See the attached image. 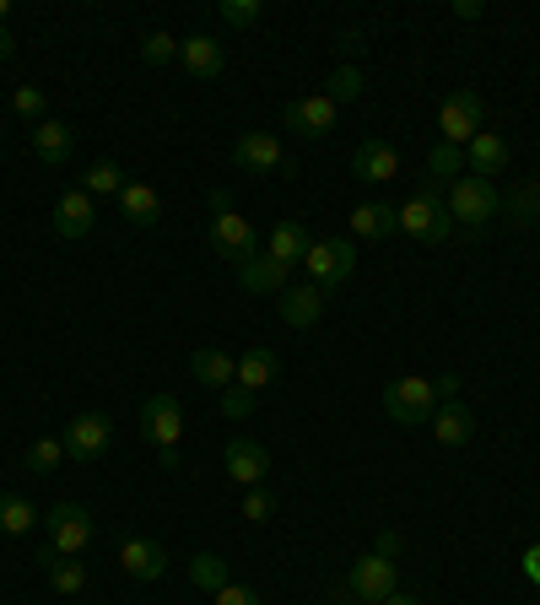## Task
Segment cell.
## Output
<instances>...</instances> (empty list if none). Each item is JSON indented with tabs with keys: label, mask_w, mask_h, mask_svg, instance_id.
<instances>
[{
	"label": "cell",
	"mask_w": 540,
	"mask_h": 605,
	"mask_svg": "<svg viewBox=\"0 0 540 605\" xmlns=\"http://www.w3.org/2000/svg\"><path fill=\"white\" fill-rule=\"evenodd\" d=\"M211 250L222 254L227 265H244V259H254L260 254V233L248 227V216H239L233 211V195L227 190H211Z\"/></svg>",
	"instance_id": "obj_1"
},
{
	"label": "cell",
	"mask_w": 540,
	"mask_h": 605,
	"mask_svg": "<svg viewBox=\"0 0 540 605\" xmlns=\"http://www.w3.org/2000/svg\"><path fill=\"white\" fill-rule=\"evenodd\" d=\"M400 233H411L416 244H443L448 233H454V216H448V201H443V190L427 179L411 201L400 205Z\"/></svg>",
	"instance_id": "obj_2"
},
{
	"label": "cell",
	"mask_w": 540,
	"mask_h": 605,
	"mask_svg": "<svg viewBox=\"0 0 540 605\" xmlns=\"http://www.w3.org/2000/svg\"><path fill=\"white\" fill-rule=\"evenodd\" d=\"M384 411H390L394 422H405V427L433 422V411H438V390H433V379H416V373L394 379L390 390H384Z\"/></svg>",
	"instance_id": "obj_3"
},
{
	"label": "cell",
	"mask_w": 540,
	"mask_h": 605,
	"mask_svg": "<svg viewBox=\"0 0 540 605\" xmlns=\"http://www.w3.org/2000/svg\"><path fill=\"white\" fill-rule=\"evenodd\" d=\"M44 530H50V546L60 556H82L93 546V535H98V524H93V513L82 503H54L50 519H44Z\"/></svg>",
	"instance_id": "obj_4"
},
{
	"label": "cell",
	"mask_w": 540,
	"mask_h": 605,
	"mask_svg": "<svg viewBox=\"0 0 540 605\" xmlns=\"http://www.w3.org/2000/svg\"><path fill=\"white\" fill-rule=\"evenodd\" d=\"M303 265H308L314 287L330 293V287H341L346 276L357 270V244H351V238H319V244H308Z\"/></svg>",
	"instance_id": "obj_5"
},
{
	"label": "cell",
	"mask_w": 540,
	"mask_h": 605,
	"mask_svg": "<svg viewBox=\"0 0 540 605\" xmlns=\"http://www.w3.org/2000/svg\"><path fill=\"white\" fill-rule=\"evenodd\" d=\"M438 130L448 147H465V141H476L481 130H487V119H481V98H476V87H459V93H448L438 108Z\"/></svg>",
	"instance_id": "obj_6"
},
{
	"label": "cell",
	"mask_w": 540,
	"mask_h": 605,
	"mask_svg": "<svg viewBox=\"0 0 540 605\" xmlns=\"http://www.w3.org/2000/svg\"><path fill=\"white\" fill-rule=\"evenodd\" d=\"M497 211V190L491 179H476V173H459L448 184V216L465 222V227H487V216Z\"/></svg>",
	"instance_id": "obj_7"
},
{
	"label": "cell",
	"mask_w": 540,
	"mask_h": 605,
	"mask_svg": "<svg viewBox=\"0 0 540 605\" xmlns=\"http://www.w3.org/2000/svg\"><path fill=\"white\" fill-rule=\"evenodd\" d=\"M351 590H357V601L368 605H384L400 590V567H394V556H357V567H351Z\"/></svg>",
	"instance_id": "obj_8"
},
{
	"label": "cell",
	"mask_w": 540,
	"mask_h": 605,
	"mask_svg": "<svg viewBox=\"0 0 540 605\" xmlns=\"http://www.w3.org/2000/svg\"><path fill=\"white\" fill-rule=\"evenodd\" d=\"M108 438H114L108 416L87 411V416H76V422L65 427V459H82V465H93V459L108 449Z\"/></svg>",
	"instance_id": "obj_9"
},
{
	"label": "cell",
	"mask_w": 540,
	"mask_h": 605,
	"mask_svg": "<svg viewBox=\"0 0 540 605\" xmlns=\"http://www.w3.org/2000/svg\"><path fill=\"white\" fill-rule=\"evenodd\" d=\"M141 422H147V438L157 449H173L184 438V405L173 401V395H151L141 405Z\"/></svg>",
	"instance_id": "obj_10"
},
{
	"label": "cell",
	"mask_w": 540,
	"mask_h": 605,
	"mask_svg": "<svg viewBox=\"0 0 540 605\" xmlns=\"http://www.w3.org/2000/svg\"><path fill=\"white\" fill-rule=\"evenodd\" d=\"M98 222V201L87 190H65L54 201V238H87Z\"/></svg>",
	"instance_id": "obj_11"
},
{
	"label": "cell",
	"mask_w": 540,
	"mask_h": 605,
	"mask_svg": "<svg viewBox=\"0 0 540 605\" xmlns=\"http://www.w3.org/2000/svg\"><path fill=\"white\" fill-rule=\"evenodd\" d=\"M233 157H239V168H248V173H282V168H287V151H282V141H276V136H265V130H248V136H239Z\"/></svg>",
	"instance_id": "obj_12"
},
{
	"label": "cell",
	"mask_w": 540,
	"mask_h": 605,
	"mask_svg": "<svg viewBox=\"0 0 540 605\" xmlns=\"http://www.w3.org/2000/svg\"><path fill=\"white\" fill-rule=\"evenodd\" d=\"M287 130H297V136H330L336 130V103L325 98V93H314V98H297L287 103Z\"/></svg>",
	"instance_id": "obj_13"
},
{
	"label": "cell",
	"mask_w": 540,
	"mask_h": 605,
	"mask_svg": "<svg viewBox=\"0 0 540 605\" xmlns=\"http://www.w3.org/2000/svg\"><path fill=\"white\" fill-rule=\"evenodd\" d=\"M119 567H125L130 579H141V584H157V579L168 573V552H162L157 541L130 535V541H119Z\"/></svg>",
	"instance_id": "obj_14"
},
{
	"label": "cell",
	"mask_w": 540,
	"mask_h": 605,
	"mask_svg": "<svg viewBox=\"0 0 540 605\" xmlns=\"http://www.w3.org/2000/svg\"><path fill=\"white\" fill-rule=\"evenodd\" d=\"M227 476L239 487H260L271 476V454L260 449L254 438H227Z\"/></svg>",
	"instance_id": "obj_15"
},
{
	"label": "cell",
	"mask_w": 540,
	"mask_h": 605,
	"mask_svg": "<svg viewBox=\"0 0 540 605\" xmlns=\"http://www.w3.org/2000/svg\"><path fill=\"white\" fill-rule=\"evenodd\" d=\"M351 173L357 179H368V184H384V179H394L400 173V151L390 147V141H362V147L351 151Z\"/></svg>",
	"instance_id": "obj_16"
},
{
	"label": "cell",
	"mask_w": 540,
	"mask_h": 605,
	"mask_svg": "<svg viewBox=\"0 0 540 605\" xmlns=\"http://www.w3.org/2000/svg\"><path fill=\"white\" fill-rule=\"evenodd\" d=\"M179 60H184V71H190V76H200V82L227 76V54H222V44H216V39H205V33L184 39V44H179Z\"/></svg>",
	"instance_id": "obj_17"
},
{
	"label": "cell",
	"mask_w": 540,
	"mask_h": 605,
	"mask_svg": "<svg viewBox=\"0 0 540 605\" xmlns=\"http://www.w3.org/2000/svg\"><path fill=\"white\" fill-rule=\"evenodd\" d=\"M190 373H195L205 390H227V384H239V357L216 352V347H200L190 357Z\"/></svg>",
	"instance_id": "obj_18"
},
{
	"label": "cell",
	"mask_w": 540,
	"mask_h": 605,
	"mask_svg": "<svg viewBox=\"0 0 540 605\" xmlns=\"http://www.w3.org/2000/svg\"><path fill=\"white\" fill-rule=\"evenodd\" d=\"M239 282H244V293H287V265L260 250L254 259L239 265Z\"/></svg>",
	"instance_id": "obj_19"
},
{
	"label": "cell",
	"mask_w": 540,
	"mask_h": 605,
	"mask_svg": "<svg viewBox=\"0 0 540 605\" xmlns=\"http://www.w3.org/2000/svg\"><path fill=\"white\" fill-rule=\"evenodd\" d=\"M351 233L357 238H390V233H400V205L390 201H368L351 211Z\"/></svg>",
	"instance_id": "obj_20"
},
{
	"label": "cell",
	"mask_w": 540,
	"mask_h": 605,
	"mask_svg": "<svg viewBox=\"0 0 540 605\" xmlns=\"http://www.w3.org/2000/svg\"><path fill=\"white\" fill-rule=\"evenodd\" d=\"M433 433H438V444H448V449L470 444V433H476V416H470V405L443 401L438 411H433Z\"/></svg>",
	"instance_id": "obj_21"
},
{
	"label": "cell",
	"mask_w": 540,
	"mask_h": 605,
	"mask_svg": "<svg viewBox=\"0 0 540 605\" xmlns=\"http://www.w3.org/2000/svg\"><path fill=\"white\" fill-rule=\"evenodd\" d=\"M71 147H76L71 125H60V119H39V125H33V151H39V162L60 168V162L71 157Z\"/></svg>",
	"instance_id": "obj_22"
},
{
	"label": "cell",
	"mask_w": 540,
	"mask_h": 605,
	"mask_svg": "<svg viewBox=\"0 0 540 605\" xmlns=\"http://www.w3.org/2000/svg\"><path fill=\"white\" fill-rule=\"evenodd\" d=\"M119 211H125V222H136V227H157L162 201H157V190H151V184L125 179V190H119Z\"/></svg>",
	"instance_id": "obj_23"
},
{
	"label": "cell",
	"mask_w": 540,
	"mask_h": 605,
	"mask_svg": "<svg viewBox=\"0 0 540 605\" xmlns=\"http://www.w3.org/2000/svg\"><path fill=\"white\" fill-rule=\"evenodd\" d=\"M308 244H314V238L303 233V222H297V216H287V222H276V227H271V250H265V254H271V259H282V265L293 270V265H303Z\"/></svg>",
	"instance_id": "obj_24"
},
{
	"label": "cell",
	"mask_w": 540,
	"mask_h": 605,
	"mask_svg": "<svg viewBox=\"0 0 540 605\" xmlns=\"http://www.w3.org/2000/svg\"><path fill=\"white\" fill-rule=\"evenodd\" d=\"M319 314H325V293H319V287H287V293H282V319H287L293 330H308Z\"/></svg>",
	"instance_id": "obj_25"
},
{
	"label": "cell",
	"mask_w": 540,
	"mask_h": 605,
	"mask_svg": "<svg viewBox=\"0 0 540 605\" xmlns=\"http://www.w3.org/2000/svg\"><path fill=\"white\" fill-rule=\"evenodd\" d=\"M276 373H282V362H276L271 347H248V352L239 357V384H244V390H271Z\"/></svg>",
	"instance_id": "obj_26"
},
{
	"label": "cell",
	"mask_w": 540,
	"mask_h": 605,
	"mask_svg": "<svg viewBox=\"0 0 540 605\" xmlns=\"http://www.w3.org/2000/svg\"><path fill=\"white\" fill-rule=\"evenodd\" d=\"M39 562H44V579L54 584V595H82V590H87V567H82V562L60 556L54 546L39 556Z\"/></svg>",
	"instance_id": "obj_27"
},
{
	"label": "cell",
	"mask_w": 540,
	"mask_h": 605,
	"mask_svg": "<svg viewBox=\"0 0 540 605\" xmlns=\"http://www.w3.org/2000/svg\"><path fill=\"white\" fill-rule=\"evenodd\" d=\"M465 162L476 168V179H487V173H502V168H508V141H502L497 130H481V136L470 141V151H465Z\"/></svg>",
	"instance_id": "obj_28"
},
{
	"label": "cell",
	"mask_w": 540,
	"mask_h": 605,
	"mask_svg": "<svg viewBox=\"0 0 540 605\" xmlns=\"http://www.w3.org/2000/svg\"><path fill=\"white\" fill-rule=\"evenodd\" d=\"M39 524V508L28 503L22 492H6L0 498V535H28Z\"/></svg>",
	"instance_id": "obj_29"
},
{
	"label": "cell",
	"mask_w": 540,
	"mask_h": 605,
	"mask_svg": "<svg viewBox=\"0 0 540 605\" xmlns=\"http://www.w3.org/2000/svg\"><path fill=\"white\" fill-rule=\"evenodd\" d=\"M190 579H195L200 590H211V595L233 584V579H227V562H222V556H216V552H200V556H190Z\"/></svg>",
	"instance_id": "obj_30"
},
{
	"label": "cell",
	"mask_w": 540,
	"mask_h": 605,
	"mask_svg": "<svg viewBox=\"0 0 540 605\" xmlns=\"http://www.w3.org/2000/svg\"><path fill=\"white\" fill-rule=\"evenodd\" d=\"M82 190H87L93 201H98V195H119V190H125V173H119V162H108V157H103V162H93Z\"/></svg>",
	"instance_id": "obj_31"
},
{
	"label": "cell",
	"mask_w": 540,
	"mask_h": 605,
	"mask_svg": "<svg viewBox=\"0 0 540 605\" xmlns=\"http://www.w3.org/2000/svg\"><path fill=\"white\" fill-rule=\"evenodd\" d=\"M362 87H368V82H362V71H357V65H341V71L330 76V93H325V98L341 108V103H357V98H362Z\"/></svg>",
	"instance_id": "obj_32"
},
{
	"label": "cell",
	"mask_w": 540,
	"mask_h": 605,
	"mask_svg": "<svg viewBox=\"0 0 540 605\" xmlns=\"http://www.w3.org/2000/svg\"><path fill=\"white\" fill-rule=\"evenodd\" d=\"M60 459H65V438H39V444L28 449V470H39V476H44V470H54Z\"/></svg>",
	"instance_id": "obj_33"
},
{
	"label": "cell",
	"mask_w": 540,
	"mask_h": 605,
	"mask_svg": "<svg viewBox=\"0 0 540 605\" xmlns=\"http://www.w3.org/2000/svg\"><path fill=\"white\" fill-rule=\"evenodd\" d=\"M141 54H147V65H168V60H179V39L173 33H147Z\"/></svg>",
	"instance_id": "obj_34"
},
{
	"label": "cell",
	"mask_w": 540,
	"mask_h": 605,
	"mask_svg": "<svg viewBox=\"0 0 540 605\" xmlns=\"http://www.w3.org/2000/svg\"><path fill=\"white\" fill-rule=\"evenodd\" d=\"M222 22L227 28H254L260 22V0H222Z\"/></svg>",
	"instance_id": "obj_35"
},
{
	"label": "cell",
	"mask_w": 540,
	"mask_h": 605,
	"mask_svg": "<svg viewBox=\"0 0 540 605\" xmlns=\"http://www.w3.org/2000/svg\"><path fill=\"white\" fill-rule=\"evenodd\" d=\"M427 168H433V173H459V168H465V151L459 147H448V141H438V147L427 151Z\"/></svg>",
	"instance_id": "obj_36"
},
{
	"label": "cell",
	"mask_w": 540,
	"mask_h": 605,
	"mask_svg": "<svg viewBox=\"0 0 540 605\" xmlns=\"http://www.w3.org/2000/svg\"><path fill=\"white\" fill-rule=\"evenodd\" d=\"M222 411H227L233 422H244L248 411H254V390H244V384H227V390H222Z\"/></svg>",
	"instance_id": "obj_37"
},
{
	"label": "cell",
	"mask_w": 540,
	"mask_h": 605,
	"mask_svg": "<svg viewBox=\"0 0 540 605\" xmlns=\"http://www.w3.org/2000/svg\"><path fill=\"white\" fill-rule=\"evenodd\" d=\"M276 513V498L265 492V487H248V498H244V519H254V524H265Z\"/></svg>",
	"instance_id": "obj_38"
},
{
	"label": "cell",
	"mask_w": 540,
	"mask_h": 605,
	"mask_svg": "<svg viewBox=\"0 0 540 605\" xmlns=\"http://www.w3.org/2000/svg\"><path fill=\"white\" fill-rule=\"evenodd\" d=\"M11 108H17L22 119H44V93H39V87H17V93H11Z\"/></svg>",
	"instance_id": "obj_39"
},
{
	"label": "cell",
	"mask_w": 540,
	"mask_h": 605,
	"mask_svg": "<svg viewBox=\"0 0 540 605\" xmlns=\"http://www.w3.org/2000/svg\"><path fill=\"white\" fill-rule=\"evenodd\" d=\"M513 216H519V222L540 216V179H536V184H519V190H513Z\"/></svg>",
	"instance_id": "obj_40"
},
{
	"label": "cell",
	"mask_w": 540,
	"mask_h": 605,
	"mask_svg": "<svg viewBox=\"0 0 540 605\" xmlns=\"http://www.w3.org/2000/svg\"><path fill=\"white\" fill-rule=\"evenodd\" d=\"M216 605H265V601H260V590H248V584H227V590H216Z\"/></svg>",
	"instance_id": "obj_41"
},
{
	"label": "cell",
	"mask_w": 540,
	"mask_h": 605,
	"mask_svg": "<svg viewBox=\"0 0 540 605\" xmlns=\"http://www.w3.org/2000/svg\"><path fill=\"white\" fill-rule=\"evenodd\" d=\"M433 390H438V401H454V390H459V379H454V373H443V379H433Z\"/></svg>",
	"instance_id": "obj_42"
},
{
	"label": "cell",
	"mask_w": 540,
	"mask_h": 605,
	"mask_svg": "<svg viewBox=\"0 0 540 605\" xmlns=\"http://www.w3.org/2000/svg\"><path fill=\"white\" fill-rule=\"evenodd\" d=\"M400 552V535H394V530H384V535H379V556H394Z\"/></svg>",
	"instance_id": "obj_43"
},
{
	"label": "cell",
	"mask_w": 540,
	"mask_h": 605,
	"mask_svg": "<svg viewBox=\"0 0 540 605\" xmlns=\"http://www.w3.org/2000/svg\"><path fill=\"white\" fill-rule=\"evenodd\" d=\"M525 573L540 584V546H530V552H525Z\"/></svg>",
	"instance_id": "obj_44"
},
{
	"label": "cell",
	"mask_w": 540,
	"mask_h": 605,
	"mask_svg": "<svg viewBox=\"0 0 540 605\" xmlns=\"http://www.w3.org/2000/svg\"><path fill=\"white\" fill-rule=\"evenodd\" d=\"M384 605H422V601H411V595H400V590H394V595H390Z\"/></svg>",
	"instance_id": "obj_45"
},
{
	"label": "cell",
	"mask_w": 540,
	"mask_h": 605,
	"mask_svg": "<svg viewBox=\"0 0 540 605\" xmlns=\"http://www.w3.org/2000/svg\"><path fill=\"white\" fill-rule=\"evenodd\" d=\"M6 54H11V33L0 28V60H6Z\"/></svg>",
	"instance_id": "obj_46"
},
{
	"label": "cell",
	"mask_w": 540,
	"mask_h": 605,
	"mask_svg": "<svg viewBox=\"0 0 540 605\" xmlns=\"http://www.w3.org/2000/svg\"><path fill=\"white\" fill-rule=\"evenodd\" d=\"M6 11H11V6H6V0H0V22H6Z\"/></svg>",
	"instance_id": "obj_47"
}]
</instances>
